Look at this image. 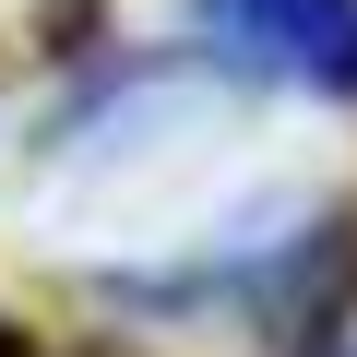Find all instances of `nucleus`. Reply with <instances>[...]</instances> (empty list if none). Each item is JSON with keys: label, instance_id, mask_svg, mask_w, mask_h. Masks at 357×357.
<instances>
[{"label": "nucleus", "instance_id": "f257e3e1", "mask_svg": "<svg viewBox=\"0 0 357 357\" xmlns=\"http://www.w3.org/2000/svg\"><path fill=\"white\" fill-rule=\"evenodd\" d=\"M191 24L227 72L298 84V96H357V0H191Z\"/></svg>", "mask_w": 357, "mask_h": 357}]
</instances>
